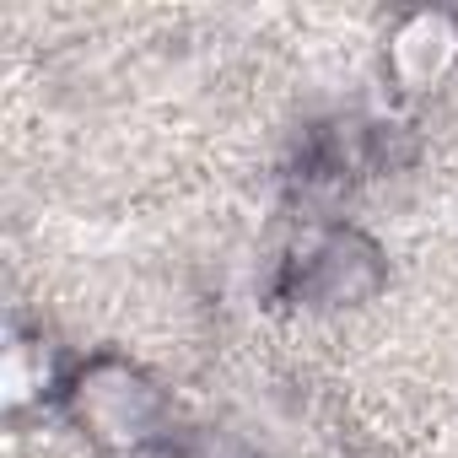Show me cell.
I'll use <instances>...</instances> for the list:
<instances>
[{
    "label": "cell",
    "mask_w": 458,
    "mask_h": 458,
    "mask_svg": "<svg viewBox=\"0 0 458 458\" xmlns=\"http://www.w3.org/2000/svg\"><path fill=\"white\" fill-rule=\"evenodd\" d=\"M60 399H65L71 420L87 431V442H98L108 453H146V447H162L173 431L167 388L119 351L87 356L81 367H71Z\"/></svg>",
    "instance_id": "obj_1"
},
{
    "label": "cell",
    "mask_w": 458,
    "mask_h": 458,
    "mask_svg": "<svg viewBox=\"0 0 458 458\" xmlns=\"http://www.w3.org/2000/svg\"><path fill=\"white\" fill-rule=\"evenodd\" d=\"M383 281H388L383 249L356 226H313L286 254V270H281V292L297 308H318V313L361 308L383 292Z\"/></svg>",
    "instance_id": "obj_2"
},
{
    "label": "cell",
    "mask_w": 458,
    "mask_h": 458,
    "mask_svg": "<svg viewBox=\"0 0 458 458\" xmlns=\"http://www.w3.org/2000/svg\"><path fill=\"white\" fill-rule=\"evenodd\" d=\"M458 71V17L431 6V12H404L383 33V81L399 98L437 92Z\"/></svg>",
    "instance_id": "obj_3"
},
{
    "label": "cell",
    "mask_w": 458,
    "mask_h": 458,
    "mask_svg": "<svg viewBox=\"0 0 458 458\" xmlns=\"http://www.w3.org/2000/svg\"><path fill=\"white\" fill-rule=\"evenodd\" d=\"M65 377H71V367L60 361V351H55L49 335L17 329L6 340V356H0V399H6L12 415L44 404L49 394H65Z\"/></svg>",
    "instance_id": "obj_4"
}]
</instances>
